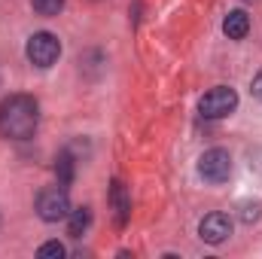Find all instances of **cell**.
<instances>
[{"mask_svg": "<svg viewBox=\"0 0 262 259\" xmlns=\"http://www.w3.org/2000/svg\"><path fill=\"white\" fill-rule=\"evenodd\" d=\"M40 125V104L31 95H9L0 104V134L6 140H28Z\"/></svg>", "mask_w": 262, "mask_h": 259, "instance_id": "1", "label": "cell"}, {"mask_svg": "<svg viewBox=\"0 0 262 259\" xmlns=\"http://www.w3.org/2000/svg\"><path fill=\"white\" fill-rule=\"evenodd\" d=\"M25 55H28V61H31L34 67L46 70V67H52L55 61H58V55H61V43H58L55 34H49V31H37V34L28 40Z\"/></svg>", "mask_w": 262, "mask_h": 259, "instance_id": "2", "label": "cell"}, {"mask_svg": "<svg viewBox=\"0 0 262 259\" xmlns=\"http://www.w3.org/2000/svg\"><path fill=\"white\" fill-rule=\"evenodd\" d=\"M235 107H238V92L232 85H216L198 101V110L204 119H223V116L235 113Z\"/></svg>", "mask_w": 262, "mask_h": 259, "instance_id": "3", "label": "cell"}, {"mask_svg": "<svg viewBox=\"0 0 262 259\" xmlns=\"http://www.w3.org/2000/svg\"><path fill=\"white\" fill-rule=\"evenodd\" d=\"M70 213V198L64 186H49L37 195V217L43 223H61Z\"/></svg>", "mask_w": 262, "mask_h": 259, "instance_id": "4", "label": "cell"}, {"mask_svg": "<svg viewBox=\"0 0 262 259\" xmlns=\"http://www.w3.org/2000/svg\"><path fill=\"white\" fill-rule=\"evenodd\" d=\"M198 174H201L207 183H226L229 174H232V156H229L226 149H220V146L201 153V159H198Z\"/></svg>", "mask_w": 262, "mask_h": 259, "instance_id": "5", "label": "cell"}, {"mask_svg": "<svg viewBox=\"0 0 262 259\" xmlns=\"http://www.w3.org/2000/svg\"><path fill=\"white\" fill-rule=\"evenodd\" d=\"M198 235H201V241H207V244H223V241H229V235H232V220L226 217V213H207L201 223H198Z\"/></svg>", "mask_w": 262, "mask_h": 259, "instance_id": "6", "label": "cell"}, {"mask_svg": "<svg viewBox=\"0 0 262 259\" xmlns=\"http://www.w3.org/2000/svg\"><path fill=\"white\" fill-rule=\"evenodd\" d=\"M110 207H113V217H116V226L122 229L128 223V213H131V198H128V189L122 180H113L110 183Z\"/></svg>", "mask_w": 262, "mask_h": 259, "instance_id": "7", "label": "cell"}, {"mask_svg": "<svg viewBox=\"0 0 262 259\" xmlns=\"http://www.w3.org/2000/svg\"><path fill=\"white\" fill-rule=\"evenodd\" d=\"M223 34H226L229 40H244V37L250 34V15H247L244 9H232V12L226 15V21H223Z\"/></svg>", "mask_w": 262, "mask_h": 259, "instance_id": "8", "label": "cell"}, {"mask_svg": "<svg viewBox=\"0 0 262 259\" xmlns=\"http://www.w3.org/2000/svg\"><path fill=\"white\" fill-rule=\"evenodd\" d=\"M89 223H92V210L89 207H70V213H67V235L70 238H82Z\"/></svg>", "mask_w": 262, "mask_h": 259, "instance_id": "9", "label": "cell"}, {"mask_svg": "<svg viewBox=\"0 0 262 259\" xmlns=\"http://www.w3.org/2000/svg\"><path fill=\"white\" fill-rule=\"evenodd\" d=\"M73 174H76V162H73L70 149H64V153L55 159V177H58V186H70V183H73Z\"/></svg>", "mask_w": 262, "mask_h": 259, "instance_id": "10", "label": "cell"}, {"mask_svg": "<svg viewBox=\"0 0 262 259\" xmlns=\"http://www.w3.org/2000/svg\"><path fill=\"white\" fill-rule=\"evenodd\" d=\"M31 6H34L37 15L52 18V15H58V12L64 9V0H31Z\"/></svg>", "mask_w": 262, "mask_h": 259, "instance_id": "11", "label": "cell"}, {"mask_svg": "<svg viewBox=\"0 0 262 259\" xmlns=\"http://www.w3.org/2000/svg\"><path fill=\"white\" fill-rule=\"evenodd\" d=\"M37 256L40 259H61L64 256V244H58V241H46V244L37 250Z\"/></svg>", "mask_w": 262, "mask_h": 259, "instance_id": "12", "label": "cell"}, {"mask_svg": "<svg viewBox=\"0 0 262 259\" xmlns=\"http://www.w3.org/2000/svg\"><path fill=\"white\" fill-rule=\"evenodd\" d=\"M259 217H262V204H259V201H253V204H250V201H247V204H241V220H244L247 226H250V223H256Z\"/></svg>", "mask_w": 262, "mask_h": 259, "instance_id": "13", "label": "cell"}, {"mask_svg": "<svg viewBox=\"0 0 262 259\" xmlns=\"http://www.w3.org/2000/svg\"><path fill=\"white\" fill-rule=\"evenodd\" d=\"M250 92H253V98H256V101H262V70L253 76V82H250Z\"/></svg>", "mask_w": 262, "mask_h": 259, "instance_id": "14", "label": "cell"}]
</instances>
